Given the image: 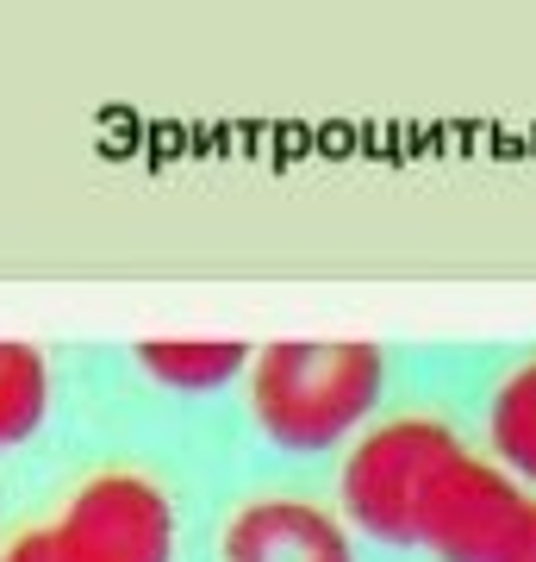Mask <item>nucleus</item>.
<instances>
[{
  "mask_svg": "<svg viewBox=\"0 0 536 562\" xmlns=\"http://www.w3.org/2000/svg\"><path fill=\"white\" fill-rule=\"evenodd\" d=\"M243 382L262 438L287 457H324L375 419L387 357L375 344H262Z\"/></svg>",
  "mask_w": 536,
  "mask_h": 562,
  "instance_id": "nucleus-1",
  "label": "nucleus"
},
{
  "mask_svg": "<svg viewBox=\"0 0 536 562\" xmlns=\"http://www.w3.org/2000/svg\"><path fill=\"white\" fill-rule=\"evenodd\" d=\"M468 443L456 438V425H443L437 413H406V419H380L368 425L338 475V501L343 519L368 531L380 543H418V519L424 501L449 462Z\"/></svg>",
  "mask_w": 536,
  "mask_h": 562,
  "instance_id": "nucleus-2",
  "label": "nucleus"
},
{
  "mask_svg": "<svg viewBox=\"0 0 536 562\" xmlns=\"http://www.w3.org/2000/svg\"><path fill=\"white\" fill-rule=\"evenodd\" d=\"M44 538L57 562H175V501L157 475L106 462L44 519Z\"/></svg>",
  "mask_w": 536,
  "mask_h": 562,
  "instance_id": "nucleus-3",
  "label": "nucleus"
},
{
  "mask_svg": "<svg viewBox=\"0 0 536 562\" xmlns=\"http://www.w3.org/2000/svg\"><path fill=\"white\" fill-rule=\"evenodd\" d=\"M531 494L480 450H461L437 475L424 519H418V543L437 562H505L517 525H524Z\"/></svg>",
  "mask_w": 536,
  "mask_h": 562,
  "instance_id": "nucleus-4",
  "label": "nucleus"
},
{
  "mask_svg": "<svg viewBox=\"0 0 536 562\" xmlns=\"http://www.w3.org/2000/svg\"><path fill=\"white\" fill-rule=\"evenodd\" d=\"M219 562H356V525L312 494H250L219 531Z\"/></svg>",
  "mask_w": 536,
  "mask_h": 562,
  "instance_id": "nucleus-5",
  "label": "nucleus"
},
{
  "mask_svg": "<svg viewBox=\"0 0 536 562\" xmlns=\"http://www.w3.org/2000/svg\"><path fill=\"white\" fill-rule=\"evenodd\" d=\"M250 344L238 338H157L138 344V369L175 394H213V387L250 375Z\"/></svg>",
  "mask_w": 536,
  "mask_h": 562,
  "instance_id": "nucleus-6",
  "label": "nucleus"
},
{
  "mask_svg": "<svg viewBox=\"0 0 536 562\" xmlns=\"http://www.w3.org/2000/svg\"><path fill=\"white\" fill-rule=\"evenodd\" d=\"M487 443L512 482H536V357L505 369V382L487 401Z\"/></svg>",
  "mask_w": 536,
  "mask_h": 562,
  "instance_id": "nucleus-7",
  "label": "nucleus"
},
{
  "mask_svg": "<svg viewBox=\"0 0 536 562\" xmlns=\"http://www.w3.org/2000/svg\"><path fill=\"white\" fill-rule=\"evenodd\" d=\"M50 413V357L25 338H0V450L25 443Z\"/></svg>",
  "mask_w": 536,
  "mask_h": 562,
  "instance_id": "nucleus-8",
  "label": "nucleus"
},
{
  "mask_svg": "<svg viewBox=\"0 0 536 562\" xmlns=\"http://www.w3.org/2000/svg\"><path fill=\"white\" fill-rule=\"evenodd\" d=\"M505 562H536V501L524 506V525H517L512 550H505Z\"/></svg>",
  "mask_w": 536,
  "mask_h": 562,
  "instance_id": "nucleus-9",
  "label": "nucleus"
}]
</instances>
